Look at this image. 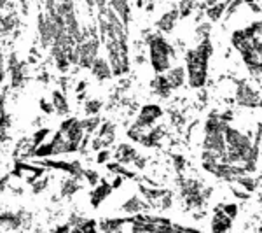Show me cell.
<instances>
[{"instance_id":"obj_22","label":"cell","mask_w":262,"mask_h":233,"mask_svg":"<svg viewBox=\"0 0 262 233\" xmlns=\"http://www.w3.org/2000/svg\"><path fill=\"white\" fill-rule=\"evenodd\" d=\"M100 114H95V116H86V120H82V126H84V132L88 135H95V132L98 130L100 126Z\"/></svg>"},{"instance_id":"obj_3","label":"cell","mask_w":262,"mask_h":233,"mask_svg":"<svg viewBox=\"0 0 262 233\" xmlns=\"http://www.w3.org/2000/svg\"><path fill=\"white\" fill-rule=\"evenodd\" d=\"M149 56H150V65L154 69L156 74H164L171 67V56H173V48L171 44L163 37V33H152L149 35Z\"/></svg>"},{"instance_id":"obj_21","label":"cell","mask_w":262,"mask_h":233,"mask_svg":"<svg viewBox=\"0 0 262 233\" xmlns=\"http://www.w3.org/2000/svg\"><path fill=\"white\" fill-rule=\"evenodd\" d=\"M105 167H107L108 172L117 173V176H122L124 179H135V172L128 170V167L119 163V162H107L105 163Z\"/></svg>"},{"instance_id":"obj_39","label":"cell","mask_w":262,"mask_h":233,"mask_svg":"<svg viewBox=\"0 0 262 233\" xmlns=\"http://www.w3.org/2000/svg\"><path fill=\"white\" fill-rule=\"evenodd\" d=\"M143 4H145V0H137V7H143Z\"/></svg>"},{"instance_id":"obj_16","label":"cell","mask_w":262,"mask_h":233,"mask_svg":"<svg viewBox=\"0 0 262 233\" xmlns=\"http://www.w3.org/2000/svg\"><path fill=\"white\" fill-rule=\"evenodd\" d=\"M137 149H135L131 144H119L117 146V149L114 151V158H116V162H119L122 165H129L133 163V160L137 158Z\"/></svg>"},{"instance_id":"obj_14","label":"cell","mask_w":262,"mask_h":233,"mask_svg":"<svg viewBox=\"0 0 262 233\" xmlns=\"http://www.w3.org/2000/svg\"><path fill=\"white\" fill-rule=\"evenodd\" d=\"M129 223V218H105L101 219L98 223V230L105 231V233H117V231H122Z\"/></svg>"},{"instance_id":"obj_4","label":"cell","mask_w":262,"mask_h":233,"mask_svg":"<svg viewBox=\"0 0 262 233\" xmlns=\"http://www.w3.org/2000/svg\"><path fill=\"white\" fill-rule=\"evenodd\" d=\"M100 39L96 37H90V39L82 41L81 44H77V51H79V69H86L90 70L95 58L98 56V49H100Z\"/></svg>"},{"instance_id":"obj_28","label":"cell","mask_w":262,"mask_h":233,"mask_svg":"<svg viewBox=\"0 0 262 233\" xmlns=\"http://www.w3.org/2000/svg\"><path fill=\"white\" fill-rule=\"evenodd\" d=\"M192 11H194V0H182L180 6H179L180 18H187Z\"/></svg>"},{"instance_id":"obj_30","label":"cell","mask_w":262,"mask_h":233,"mask_svg":"<svg viewBox=\"0 0 262 233\" xmlns=\"http://www.w3.org/2000/svg\"><path fill=\"white\" fill-rule=\"evenodd\" d=\"M112 158V151H108L107 147H103V149L98 151V156H96V163H107L108 160Z\"/></svg>"},{"instance_id":"obj_23","label":"cell","mask_w":262,"mask_h":233,"mask_svg":"<svg viewBox=\"0 0 262 233\" xmlns=\"http://www.w3.org/2000/svg\"><path fill=\"white\" fill-rule=\"evenodd\" d=\"M101 109H103V102L98 99H90V100L84 102V114H86V116L100 114Z\"/></svg>"},{"instance_id":"obj_38","label":"cell","mask_w":262,"mask_h":233,"mask_svg":"<svg viewBox=\"0 0 262 233\" xmlns=\"http://www.w3.org/2000/svg\"><path fill=\"white\" fill-rule=\"evenodd\" d=\"M0 65H6V56H4V51H2V44H0Z\"/></svg>"},{"instance_id":"obj_5","label":"cell","mask_w":262,"mask_h":233,"mask_svg":"<svg viewBox=\"0 0 262 233\" xmlns=\"http://www.w3.org/2000/svg\"><path fill=\"white\" fill-rule=\"evenodd\" d=\"M30 224V214L25 210H4L0 212V230H21Z\"/></svg>"},{"instance_id":"obj_27","label":"cell","mask_w":262,"mask_h":233,"mask_svg":"<svg viewBox=\"0 0 262 233\" xmlns=\"http://www.w3.org/2000/svg\"><path fill=\"white\" fill-rule=\"evenodd\" d=\"M82 179L86 181L88 184L91 186H96L100 183V179H101V176L96 170H93V168H84V176H82Z\"/></svg>"},{"instance_id":"obj_37","label":"cell","mask_w":262,"mask_h":233,"mask_svg":"<svg viewBox=\"0 0 262 233\" xmlns=\"http://www.w3.org/2000/svg\"><path fill=\"white\" fill-rule=\"evenodd\" d=\"M6 79H7V72H6V69H4L2 65H0V84H4Z\"/></svg>"},{"instance_id":"obj_19","label":"cell","mask_w":262,"mask_h":233,"mask_svg":"<svg viewBox=\"0 0 262 233\" xmlns=\"http://www.w3.org/2000/svg\"><path fill=\"white\" fill-rule=\"evenodd\" d=\"M164 75H166L168 83H170L171 90H177V88H180L182 84L185 81V70L184 67H170L166 72H164Z\"/></svg>"},{"instance_id":"obj_1","label":"cell","mask_w":262,"mask_h":233,"mask_svg":"<svg viewBox=\"0 0 262 233\" xmlns=\"http://www.w3.org/2000/svg\"><path fill=\"white\" fill-rule=\"evenodd\" d=\"M232 46L239 51L245 65L255 75H262V21L232 33Z\"/></svg>"},{"instance_id":"obj_7","label":"cell","mask_w":262,"mask_h":233,"mask_svg":"<svg viewBox=\"0 0 262 233\" xmlns=\"http://www.w3.org/2000/svg\"><path fill=\"white\" fill-rule=\"evenodd\" d=\"M161 116H163V109L158 104H147L140 109V114H138L135 125L140 126L143 130H149Z\"/></svg>"},{"instance_id":"obj_18","label":"cell","mask_w":262,"mask_h":233,"mask_svg":"<svg viewBox=\"0 0 262 233\" xmlns=\"http://www.w3.org/2000/svg\"><path fill=\"white\" fill-rule=\"evenodd\" d=\"M231 226H232V218H229V216L221 209L215 210V216L212 219V230L213 231H226V230H231Z\"/></svg>"},{"instance_id":"obj_33","label":"cell","mask_w":262,"mask_h":233,"mask_svg":"<svg viewBox=\"0 0 262 233\" xmlns=\"http://www.w3.org/2000/svg\"><path fill=\"white\" fill-rule=\"evenodd\" d=\"M14 6V0H0V11H11Z\"/></svg>"},{"instance_id":"obj_35","label":"cell","mask_w":262,"mask_h":233,"mask_svg":"<svg viewBox=\"0 0 262 233\" xmlns=\"http://www.w3.org/2000/svg\"><path fill=\"white\" fill-rule=\"evenodd\" d=\"M145 162H147V160L143 158V156H138V154H137V158L133 160V163H135V167H137V168H143V167H145Z\"/></svg>"},{"instance_id":"obj_34","label":"cell","mask_w":262,"mask_h":233,"mask_svg":"<svg viewBox=\"0 0 262 233\" xmlns=\"http://www.w3.org/2000/svg\"><path fill=\"white\" fill-rule=\"evenodd\" d=\"M122 181H124V177H122V176H117V173H116V177H114V179H112V188L114 189H119L121 188V186H122Z\"/></svg>"},{"instance_id":"obj_13","label":"cell","mask_w":262,"mask_h":233,"mask_svg":"<svg viewBox=\"0 0 262 233\" xmlns=\"http://www.w3.org/2000/svg\"><path fill=\"white\" fill-rule=\"evenodd\" d=\"M150 205V202L149 200H143V198H140L138 195H133L131 198H128L124 203H122V207L121 209L124 210L126 214H138V212H143V210H147Z\"/></svg>"},{"instance_id":"obj_31","label":"cell","mask_w":262,"mask_h":233,"mask_svg":"<svg viewBox=\"0 0 262 233\" xmlns=\"http://www.w3.org/2000/svg\"><path fill=\"white\" fill-rule=\"evenodd\" d=\"M219 209L224 210V212L229 216V218H234V216L238 214V207H236L234 203H227V205H221Z\"/></svg>"},{"instance_id":"obj_17","label":"cell","mask_w":262,"mask_h":233,"mask_svg":"<svg viewBox=\"0 0 262 233\" xmlns=\"http://www.w3.org/2000/svg\"><path fill=\"white\" fill-rule=\"evenodd\" d=\"M150 88L154 90L156 95L161 96V99H168V96H170V93H171V86H170V83H168V79H166V75H164V74L156 75L154 81L150 83Z\"/></svg>"},{"instance_id":"obj_25","label":"cell","mask_w":262,"mask_h":233,"mask_svg":"<svg viewBox=\"0 0 262 233\" xmlns=\"http://www.w3.org/2000/svg\"><path fill=\"white\" fill-rule=\"evenodd\" d=\"M98 230V221H96V219H86L84 218L81 223L77 224V226H74L72 228V231H96Z\"/></svg>"},{"instance_id":"obj_6","label":"cell","mask_w":262,"mask_h":233,"mask_svg":"<svg viewBox=\"0 0 262 233\" xmlns=\"http://www.w3.org/2000/svg\"><path fill=\"white\" fill-rule=\"evenodd\" d=\"M58 130L65 133V137L69 139L70 142L79 144V146H81V142H82V139H84V133H86V132H84L82 121L79 120V118H74V116L63 120Z\"/></svg>"},{"instance_id":"obj_8","label":"cell","mask_w":262,"mask_h":233,"mask_svg":"<svg viewBox=\"0 0 262 233\" xmlns=\"http://www.w3.org/2000/svg\"><path fill=\"white\" fill-rule=\"evenodd\" d=\"M114 188L108 181L105 179H100V183L96 186H93L91 193H90V202H91V207L93 209H98V207L107 200L108 197L112 195Z\"/></svg>"},{"instance_id":"obj_40","label":"cell","mask_w":262,"mask_h":233,"mask_svg":"<svg viewBox=\"0 0 262 233\" xmlns=\"http://www.w3.org/2000/svg\"><path fill=\"white\" fill-rule=\"evenodd\" d=\"M259 104H260V109H262V100H259Z\"/></svg>"},{"instance_id":"obj_11","label":"cell","mask_w":262,"mask_h":233,"mask_svg":"<svg viewBox=\"0 0 262 233\" xmlns=\"http://www.w3.org/2000/svg\"><path fill=\"white\" fill-rule=\"evenodd\" d=\"M180 18V12L179 9H170L168 12H164L161 18L158 20V23H156V27H158V30L161 33H170L173 32V28H175L177 21Z\"/></svg>"},{"instance_id":"obj_26","label":"cell","mask_w":262,"mask_h":233,"mask_svg":"<svg viewBox=\"0 0 262 233\" xmlns=\"http://www.w3.org/2000/svg\"><path fill=\"white\" fill-rule=\"evenodd\" d=\"M32 193L33 195H40V193H44L46 189H48V186H49V177L48 176H40L39 179L35 181V183H32Z\"/></svg>"},{"instance_id":"obj_24","label":"cell","mask_w":262,"mask_h":233,"mask_svg":"<svg viewBox=\"0 0 262 233\" xmlns=\"http://www.w3.org/2000/svg\"><path fill=\"white\" fill-rule=\"evenodd\" d=\"M51 133V130L49 128H39V130H35V132H33V135L30 137V146L33 147V149H35L37 146H40L42 142H46V139H48V135Z\"/></svg>"},{"instance_id":"obj_10","label":"cell","mask_w":262,"mask_h":233,"mask_svg":"<svg viewBox=\"0 0 262 233\" xmlns=\"http://www.w3.org/2000/svg\"><path fill=\"white\" fill-rule=\"evenodd\" d=\"M90 70H91L93 77H95L96 81H100V83L112 79V69H111V65H108V60H107V58L96 56Z\"/></svg>"},{"instance_id":"obj_29","label":"cell","mask_w":262,"mask_h":233,"mask_svg":"<svg viewBox=\"0 0 262 233\" xmlns=\"http://www.w3.org/2000/svg\"><path fill=\"white\" fill-rule=\"evenodd\" d=\"M224 9H226V4H219V6L212 7V9L208 11V16H210V20L217 21L219 18H221V14H222V12H224Z\"/></svg>"},{"instance_id":"obj_15","label":"cell","mask_w":262,"mask_h":233,"mask_svg":"<svg viewBox=\"0 0 262 233\" xmlns=\"http://www.w3.org/2000/svg\"><path fill=\"white\" fill-rule=\"evenodd\" d=\"M51 104L54 107V112L58 116H67L70 112V104H69V99H67L65 91L61 90H54L51 93Z\"/></svg>"},{"instance_id":"obj_12","label":"cell","mask_w":262,"mask_h":233,"mask_svg":"<svg viewBox=\"0 0 262 233\" xmlns=\"http://www.w3.org/2000/svg\"><path fill=\"white\" fill-rule=\"evenodd\" d=\"M82 189L81 179L74 176H69L65 179H61L60 183V198H72L75 193H79Z\"/></svg>"},{"instance_id":"obj_9","label":"cell","mask_w":262,"mask_h":233,"mask_svg":"<svg viewBox=\"0 0 262 233\" xmlns=\"http://www.w3.org/2000/svg\"><path fill=\"white\" fill-rule=\"evenodd\" d=\"M37 32H39L40 46L49 49L53 44V30H51V23L46 12H39V16H37Z\"/></svg>"},{"instance_id":"obj_2","label":"cell","mask_w":262,"mask_h":233,"mask_svg":"<svg viewBox=\"0 0 262 233\" xmlns=\"http://www.w3.org/2000/svg\"><path fill=\"white\" fill-rule=\"evenodd\" d=\"M212 56V42L205 35L194 49L185 53V65H187V81L191 88H203L208 79V63Z\"/></svg>"},{"instance_id":"obj_32","label":"cell","mask_w":262,"mask_h":233,"mask_svg":"<svg viewBox=\"0 0 262 233\" xmlns=\"http://www.w3.org/2000/svg\"><path fill=\"white\" fill-rule=\"evenodd\" d=\"M40 111L44 112V114H53L54 112V107H53V104L48 100H40Z\"/></svg>"},{"instance_id":"obj_36","label":"cell","mask_w":262,"mask_h":233,"mask_svg":"<svg viewBox=\"0 0 262 233\" xmlns=\"http://www.w3.org/2000/svg\"><path fill=\"white\" fill-rule=\"evenodd\" d=\"M86 81H79V84H77V88H75V93H82L84 90H86Z\"/></svg>"},{"instance_id":"obj_20","label":"cell","mask_w":262,"mask_h":233,"mask_svg":"<svg viewBox=\"0 0 262 233\" xmlns=\"http://www.w3.org/2000/svg\"><path fill=\"white\" fill-rule=\"evenodd\" d=\"M238 102L245 107H253V105L259 104V96L252 88H248L247 84H242V90L238 91Z\"/></svg>"},{"instance_id":"obj_41","label":"cell","mask_w":262,"mask_h":233,"mask_svg":"<svg viewBox=\"0 0 262 233\" xmlns=\"http://www.w3.org/2000/svg\"><path fill=\"white\" fill-rule=\"evenodd\" d=\"M260 202H262V197H260Z\"/></svg>"}]
</instances>
